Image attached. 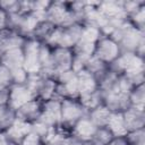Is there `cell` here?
<instances>
[{"label": "cell", "instance_id": "ac0fdd59", "mask_svg": "<svg viewBox=\"0 0 145 145\" xmlns=\"http://www.w3.org/2000/svg\"><path fill=\"white\" fill-rule=\"evenodd\" d=\"M76 75H77L79 96L88 94V93H92V92H95V91L99 89V85H97L96 78L89 71H87L86 69H82L79 71H76Z\"/></svg>", "mask_w": 145, "mask_h": 145}, {"label": "cell", "instance_id": "4dcf8cb0", "mask_svg": "<svg viewBox=\"0 0 145 145\" xmlns=\"http://www.w3.org/2000/svg\"><path fill=\"white\" fill-rule=\"evenodd\" d=\"M0 8L2 10H5L8 15L16 14V12H22L20 11V1H18V0L0 1Z\"/></svg>", "mask_w": 145, "mask_h": 145}, {"label": "cell", "instance_id": "7402d4cb", "mask_svg": "<svg viewBox=\"0 0 145 145\" xmlns=\"http://www.w3.org/2000/svg\"><path fill=\"white\" fill-rule=\"evenodd\" d=\"M110 114H111V111L105 108L103 104L96 106L95 109L91 110L87 112V116L88 118L91 119V121L99 128V127H105L106 123H108V120L110 118Z\"/></svg>", "mask_w": 145, "mask_h": 145}, {"label": "cell", "instance_id": "5b68a950", "mask_svg": "<svg viewBox=\"0 0 145 145\" xmlns=\"http://www.w3.org/2000/svg\"><path fill=\"white\" fill-rule=\"evenodd\" d=\"M102 33L99 28L91 26V25H84L82 35L77 42V44L74 46L72 52L77 54H82L85 57H92L94 53L95 45L101 37Z\"/></svg>", "mask_w": 145, "mask_h": 145}, {"label": "cell", "instance_id": "4316f807", "mask_svg": "<svg viewBox=\"0 0 145 145\" xmlns=\"http://www.w3.org/2000/svg\"><path fill=\"white\" fill-rule=\"evenodd\" d=\"M127 20L137 29L145 32V6H142L127 16Z\"/></svg>", "mask_w": 145, "mask_h": 145}, {"label": "cell", "instance_id": "7c38bea8", "mask_svg": "<svg viewBox=\"0 0 145 145\" xmlns=\"http://www.w3.org/2000/svg\"><path fill=\"white\" fill-rule=\"evenodd\" d=\"M96 128L97 127L91 121V119L88 118V116L86 113L79 120H77L75 122V125L71 127L70 135L75 139H77L84 144H87L93 139V136L96 131Z\"/></svg>", "mask_w": 145, "mask_h": 145}, {"label": "cell", "instance_id": "74e56055", "mask_svg": "<svg viewBox=\"0 0 145 145\" xmlns=\"http://www.w3.org/2000/svg\"><path fill=\"white\" fill-rule=\"evenodd\" d=\"M9 145H18V144H15V143H12V142L9 140Z\"/></svg>", "mask_w": 145, "mask_h": 145}, {"label": "cell", "instance_id": "30bf717a", "mask_svg": "<svg viewBox=\"0 0 145 145\" xmlns=\"http://www.w3.org/2000/svg\"><path fill=\"white\" fill-rule=\"evenodd\" d=\"M100 93L102 97V104L108 108L111 112H123L126 109L129 108L128 94H125L118 89L117 82L112 88Z\"/></svg>", "mask_w": 145, "mask_h": 145}, {"label": "cell", "instance_id": "603a6c76", "mask_svg": "<svg viewBox=\"0 0 145 145\" xmlns=\"http://www.w3.org/2000/svg\"><path fill=\"white\" fill-rule=\"evenodd\" d=\"M84 69H86L87 71H89V72L96 78V80H99V79L108 71L109 66L105 65L104 62H102L101 60H99L97 58H95L94 56H92V57L88 59V61L86 62Z\"/></svg>", "mask_w": 145, "mask_h": 145}, {"label": "cell", "instance_id": "9a60e30c", "mask_svg": "<svg viewBox=\"0 0 145 145\" xmlns=\"http://www.w3.org/2000/svg\"><path fill=\"white\" fill-rule=\"evenodd\" d=\"M127 131L145 128V111L144 109L129 106L122 112Z\"/></svg>", "mask_w": 145, "mask_h": 145}, {"label": "cell", "instance_id": "44dd1931", "mask_svg": "<svg viewBox=\"0 0 145 145\" xmlns=\"http://www.w3.org/2000/svg\"><path fill=\"white\" fill-rule=\"evenodd\" d=\"M56 27L57 26H54L49 20L42 19V20L39 22L36 27L34 28V31H33V33L31 35V39H34V40L39 41L40 43H45L48 41V39L50 37V35L52 34V32L54 31Z\"/></svg>", "mask_w": 145, "mask_h": 145}, {"label": "cell", "instance_id": "ffe728a7", "mask_svg": "<svg viewBox=\"0 0 145 145\" xmlns=\"http://www.w3.org/2000/svg\"><path fill=\"white\" fill-rule=\"evenodd\" d=\"M105 127L111 131L114 137H123L127 134L122 112H111Z\"/></svg>", "mask_w": 145, "mask_h": 145}, {"label": "cell", "instance_id": "277c9868", "mask_svg": "<svg viewBox=\"0 0 145 145\" xmlns=\"http://www.w3.org/2000/svg\"><path fill=\"white\" fill-rule=\"evenodd\" d=\"M56 97H58L59 100L78 99L79 92L76 71L68 70L66 72H62L56 78Z\"/></svg>", "mask_w": 145, "mask_h": 145}, {"label": "cell", "instance_id": "5bb4252c", "mask_svg": "<svg viewBox=\"0 0 145 145\" xmlns=\"http://www.w3.org/2000/svg\"><path fill=\"white\" fill-rule=\"evenodd\" d=\"M34 96L26 85H12L8 91V103L7 105L16 111L18 108L33 100Z\"/></svg>", "mask_w": 145, "mask_h": 145}, {"label": "cell", "instance_id": "d590c367", "mask_svg": "<svg viewBox=\"0 0 145 145\" xmlns=\"http://www.w3.org/2000/svg\"><path fill=\"white\" fill-rule=\"evenodd\" d=\"M108 145H128L123 137H113V139Z\"/></svg>", "mask_w": 145, "mask_h": 145}, {"label": "cell", "instance_id": "484cf974", "mask_svg": "<svg viewBox=\"0 0 145 145\" xmlns=\"http://www.w3.org/2000/svg\"><path fill=\"white\" fill-rule=\"evenodd\" d=\"M16 120L15 111L8 105H0V131L5 133Z\"/></svg>", "mask_w": 145, "mask_h": 145}, {"label": "cell", "instance_id": "e575fe53", "mask_svg": "<svg viewBox=\"0 0 145 145\" xmlns=\"http://www.w3.org/2000/svg\"><path fill=\"white\" fill-rule=\"evenodd\" d=\"M8 91L9 89H0V105H7V103H8Z\"/></svg>", "mask_w": 145, "mask_h": 145}, {"label": "cell", "instance_id": "52a82bcc", "mask_svg": "<svg viewBox=\"0 0 145 145\" xmlns=\"http://www.w3.org/2000/svg\"><path fill=\"white\" fill-rule=\"evenodd\" d=\"M45 19L57 27L66 26L76 22L69 10L67 1H51L45 12Z\"/></svg>", "mask_w": 145, "mask_h": 145}, {"label": "cell", "instance_id": "f546056e", "mask_svg": "<svg viewBox=\"0 0 145 145\" xmlns=\"http://www.w3.org/2000/svg\"><path fill=\"white\" fill-rule=\"evenodd\" d=\"M11 86V71L0 62V89H9Z\"/></svg>", "mask_w": 145, "mask_h": 145}, {"label": "cell", "instance_id": "83f0119b", "mask_svg": "<svg viewBox=\"0 0 145 145\" xmlns=\"http://www.w3.org/2000/svg\"><path fill=\"white\" fill-rule=\"evenodd\" d=\"M113 137L114 136L111 134V131L106 127H99L96 128V131L91 143H94L96 145H108L113 139Z\"/></svg>", "mask_w": 145, "mask_h": 145}, {"label": "cell", "instance_id": "8d00e7d4", "mask_svg": "<svg viewBox=\"0 0 145 145\" xmlns=\"http://www.w3.org/2000/svg\"><path fill=\"white\" fill-rule=\"evenodd\" d=\"M0 145H9V140L2 131H0Z\"/></svg>", "mask_w": 145, "mask_h": 145}, {"label": "cell", "instance_id": "f1b7e54d", "mask_svg": "<svg viewBox=\"0 0 145 145\" xmlns=\"http://www.w3.org/2000/svg\"><path fill=\"white\" fill-rule=\"evenodd\" d=\"M123 138L128 145H145V128L127 131Z\"/></svg>", "mask_w": 145, "mask_h": 145}, {"label": "cell", "instance_id": "6da1fadb", "mask_svg": "<svg viewBox=\"0 0 145 145\" xmlns=\"http://www.w3.org/2000/svg\"><path fill=\"white\" fill-rule=\"evenodd\" d=\"M109 36L118 43L121 52H135L139 57L144 58L145 32L134 27L127 19L120 24Z\"/></svg>", "mask_w": 145, "mask_h": 145}, {"label": "cell", "instance_id": "ba28073f", "mask_svg": "<svg viewBox=\"0 0 145 145\" xmlns=\"http://www.w3.org/2000/svg\"><path fill=\"white\" fill-rule=\"evenodd\" d=\"M120 53L121 50L113 39L109 35H101L95 45L93 56L109 66L119 57Z\"/></svg>", "mask_w": 145, "mask_h": 145}, {"label": "cell", "instance_id": "e0dca14e", "mask_svg": "<svg viewBox=\"0 0 145 145\" xmlns=\"http://www.w3.org/2000/svg\"><path fill=\"white\" fill-rule=\"evenodd\" d=\"M32 130V125L20 121V120H15L14 123L5 131L6 137L8 138V140L20 145L22 140L25 138V136Z\"/></svg>", "mask_w": 145, "mask_h": 145}, {"label": "cell", "instance_id": "d6a6232c", "mask_svg": "<svg viewBox=\"0 0 145 145\" xmlns=\"http://www.w3.org/2000/svg\"><path fill=\"white\" fill-rule=\"evenodd\" d=\"M20 145H45V143L42 140V138L39 135H36L34 131L31 130L22 140Z\"/></svg>", "mask_w": 145, "mask_h": 145}, {"label": "cell", "instance_id": "7a4b0ae2", "mask_svg": "<svg viewBox=\"0 0 145 145\" xmlns=\"http://www.w3.org/2000/svg\"><path fill=\"white\" fill-rule=\"evenodd\" d=\"M84 25L82 23L75 22L71 24H68L66 26L56 27L45 44H48L51 48H66V49H74V46L77 44L82 32H83Z\"/></svg>", "mask_w": 145, "mask_h": 145}, {"label": "cell", "instance_id": "3957f363", "mask_svg": "<svg viewBox=\"0 0 145 145\" xmlns=\"http://www.w3.org/2000/svg\"><path fill=\"white\" fill-rule=\"evenodd\" d=\"M87 112L78 99H65L60 103V127L70 133L71 127Z\"/></svg>", "mask_w": 145, "mask_h": 145}, {"label": "cell", "instance_id": "8992f818", "mask_svg": "<svg viewBox=\"0 0 145 145\" xmlns=\"http://www.w3.org/2000/svg\"><path fill=\"white\" fill-rule=\"evenodd\" d=\"M40 46L41 43L34 39H26L23 49V68L28 75L41 72L40 66Z\"/></svg>", "mask_w": 145, "mask_h": 145}, {"label": "cell", "instance_id": "d6986e66", "mask_svg": "<svg viewBox=\"0 0 145 145\" xmlns=\"http://www.w3.org/2000/svg\"><path fill=\"white\" fill-rule=\"evenodd\" d=\"M23 49L15 48L8 50L0 57V62L5 65L9 70H15L18 68H23Z\"/></svg>", "mask_w": 145, "mask_h": 145}, {"label": "cell", "instance_id": "836d02e7", "mask_svg": "<svg viewBox=\"0 0 145 145\" xmlns=\"http://www.w3.org/2000/svg\"><path fill=\"white\" fill-rule=\"evenodd\" d=\"M8 28V14L0 8V32Z\"/></svg>", "mask_w": 145, "mask_h": 145}, {"label": "cell", "instance_id": "8fae6325", "mask_svg": "<svg viewBox=\"0 0 145 145\" xmlns=\"http://www.w3.org/2000/svg\"><path fill=\"white\" fill-rule=\"evenodd\" d=\"M60 103L61 100L58 97L42 102V111L37 121L44 123L51 129L58 128L60 126Z\"/></svg>", "mask_w": 145, "mask_h": 145}, {"label": "cell", "instance_id": "1f68e13d", "mask_svg": "<svg viewBox=\"0 0 145 145\" xmlns=\"http://www.w3.org/2000/svg\"><path fill=\"white\" fill-rule=\"evenodd\" d=\"M11 71V79H12V85H24L27 80L28 74L24 68H18Z\"/></svg>", "mask_w": 145, "mask_h": 145}, {"label": "cell", "instance_id": "9c48e42d", "mask_svg": "<svg viewBox=\"0 0 145 145\" xmlns=\"http://www.w3.org/2000/svg\"><path fill=\"white\" fill-rule=\"evenodd\" d=\"M72 50L66 48H52L51 52V77L57 78L62 72L72 70Z\"/></svg>", "mask_w": 145, "mask_h": 145}, {"label": "cell", "instance_id": "d4e9b609", "mask_svg": "<svg viewBox=\"0 0 145 145\" xmlns=\"http://www.w3.org/2000/svg\"><path fill=\"white\" fill-rule=\"evenodd\" d=\"M128 100H129V106L144 109V104H145V87H144V84L135 86L129 92Z\"/></svg>", "mask_w": 145, "mask_h": 145}, {"label": "cell", "instance_id": "4fadbf2b", "mask_svg": "<svg viewBox=\"0 0 145 145\" xmlns=\"http://www.w3.org/2000/svg\"><path fill=\"white\" fill-rule=\"evenodd\" d=\"M42 111V101L37 99H33L18 108L15 111V116L17 120L27 122V123H34L40 119Z\"/></svg>", "mask_w": 145, "mask_h": 145}, {"label": "cell", "instance_id": "2e32d148", "mask_svg": "<svg viewBox=\"0 0 145 145\" xmlns=\"http://www.w3.org/2000/svg\"><path fill=\"white\" fill-rule=\"evenodd\" d=\"M25 40L26 39L24 36L10 29H5L0 32V57L8 50L15 48H22Z\"/></svg>", "mask_w": 145, "mask_h": 145}, {"label": "cell", "instance_id": "cb8c5ba5", "mask_svg": "<svg viewBox=\"0 0 145 145\" xmlns=\"http://www.w3.org/2000/svg\"><path fill=\"white\" fill-rule=\"evenodd\" d=\"M78 101L82 104V106L85 109L86 112H88L102 104V97H101V93L99 89L95 92L85 94V95H80L78 97Z\"/></svg>", "mask_w": 145, "mask_h": 145}]
</instances>
